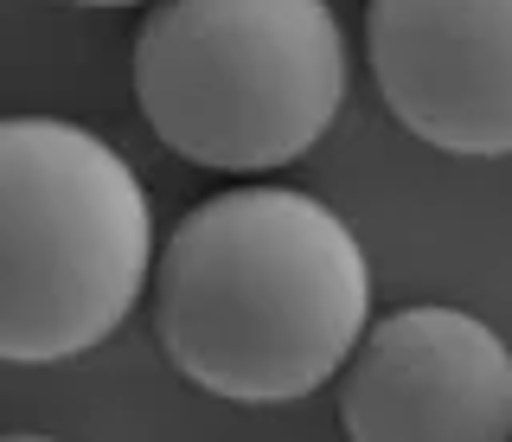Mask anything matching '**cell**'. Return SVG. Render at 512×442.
<instances>
[{
	"instance_id": "cell-2",
	"label": "cell",
	"mask_w": 512,
	"mask_h": 442,
	"mask_svg": "<svg viewBox=\"0 0 512 442\" xmlns=\"http://www.w3.org/2000/svg\"><path fill=\"white\" fill-rule=\"evenodd\" d=\"M154 257L148 193L77 122H0V359L52 366L128 321Z\"/></svg>"
},
{
	"instance_id": "cell-4",
	"label": "cell",
	"mask_w": 512,
	"mask_h": 442,
	"mask_svg": "<svg viewBox=\"0 0 512 442\" xmlns=\"http://www.w3.org/2000/svg\"><path fill=\"white\" fill-rule=\"evenodd\" d=\"M346 442H512V346L468 308H397L352 346Z\"/></svg>"
},
{
	"instance_id": "cell-6",
	"label": "cell",
	"mask_w": 512,
	"mask_h": 442,
	"mask_svg": "<svg viewBox=\"0 0 512 442\" xmlns=\"http://www.w3.org/2000/svg\"><path fill=\"white\" fill-rule=\"evenodd\" d=\"M71 7H135V0H71Z\"/></svg>"
},
{
	"instance_id": "cell-7",
	"label": "cell",
	"mask_w": 512,
	"mask_h": 442,
	"mask_svg": "<svg viewBox=\"0 0 512 442\" xmlns=\"http://www.w3.org/2000/svg\"><path fill=\"white\" fill-rule=\"evenodd\" d=\"M0 442H52V436H0Z\"/></svg>"
},
{
	"instance_id": "cell-5",
	"label": "cell",
	"mask_w": 512,
	"mask_h": 442,
	"mask_svg": "<svg viewBox=\"0 0 512 442\" xmlns=\"http://www.w3.org/2000/svg\"><path fill=\"white\" fill-rule=\"evenodd\" d=\"M365 58L397 122L442 154H512V0H372Z\"/></svg>"
},
{
	"instance_id": "cell-1",
	"label": "cell",
	"mask_w": 512,
	"mask_h": 442,
	"mask_svg": "<svg viewBox=\"0 0 512 442\" xmlns=\"http://www.w3.org/2000/svg\"><path fill=\"white\" fill-rule=\"evenodd\" d=\"M372 270L340 212L295 186H237L173 225L154 263V327L199 391L295 404L352 359Z\"/></svg>"
},
{
	"instance_id": "cell-3",
	"label": "cell",
	"mask_w": 512,
	"mask_h": 442,
	"mask_svg": "<svg viewBox=\"0 0 512 442\" xmlns=\"http://www.w3.org/2000/svg\"><path fill=\"white\" fill-rule=\"evenodd\" d=\"M340 97L346 39L327 0H160L135 33V103L192 167L301 161Z\"/></svg>"
}]
</instances>
